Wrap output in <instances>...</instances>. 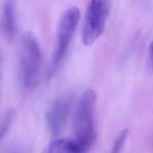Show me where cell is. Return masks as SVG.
<instances>
[{
    "mask_svg": "<svg viewBox=\"0 0 153 153\" xmlns=\"http://www.w3.org/2000/svg\"><path fill=\"white\" fill-rule=\"evenodd\" d=\"M97 96L92 88L86 90L80 97L74 114V140L84 153L93 146L96 139L94 114Z\"/></svg>",
    "mask_w": 153,
    "mask_h": 153,
    "instance_id": "cell-1",
    "label": "cell"
},
{
    "mask_svg": "<svg viewBox=\"0 0 153 153\" xmlns=\"http://www.w3.org/2000/svg\"><path fill=\"white\" fill-rule=\"evenodd\" d=\"M41 50L36 36L30 32L22 38L20 62L22 81L25 89L29 90L36 84L41 66Z\"/></svg>",
    "mask_w": 153,
    "mask_h": 153,
    "instance_id": "cell-2",
    "label": "cell"
},
{
    "mask_svg": "<svg viewBox=\"0 0 153 153\" xmlns=\"http://www.w3.org/2000/svg\"><path fill=\"white\" fill-rule=\"evenodd\" d=\"M80 18L79 10L76 7L67 8L62 14L59 22L56 46L48 71V76H51L60 65L66 54Z\"/></svg>",
    "mask_w": 153,
    "mask_h": 153,
    "instance_id": "cell-3",
    "label": "cell"
},
{
    "mask_svg": "<svg viewBox=\"0 0 153 153\" xmlns=\"http://www.w3.org/2000/svg\"><path fill=\"white\" fill-rule=\"evenodd\" d=\"M110 11L109 2L105 0L90 1L85 13L81 32L83 44H92L103 33Z\"/></svg>",
    "mask_w": 153,
    "mask_h": 153,
    "instance_id": "cell-4",
    "label": "cell"
},
{
    "mask_svg": "<svg viewBox=\"0 0 153 153\" xmlns=\"http://www.w3.org/2000/svg\"><path fill=\"white\" fill-rule=\"evenodd\" d=\"M71 102L70 96H63L54 100L49 108L46 121L52 136L59 135L63 130L70 111Z\"/></svg>",
    "mask_w": 153,
    "mask_h": 153,
    "instance_id": "cell-5",
    "label": "cell"
},
{
    "mask_svg": "<svg viewBox=\"0 0 153 153\" xmlns=\"http://www.w3.org/2000/svg\"><path fill=\"white\" fill-rule=\"evenodd\" d=\"M2 30L7 39L11 41L16 29V9L15 2L11 0L4 2L2 17Z\"/></svg>",
    "mask_w": 153,
    "mask_h": 153,
    "instance_id": "cell-6",
    "label": "cell"
},
{
    "mask_svg": "<svg viewBox=\"0 0 153 153\" xmlns=\"http://www.w3.org/2000/svg\"><path fill=\"white\" fill-rule=\"evenodd\" d=\"M42 153H84L74 139H58L54 140Z\"/></svg>",
    "mask_w": 153,
    "mask_h": 153,
    "instance_id": "cell-7",
    "label": "cell"
},
{
    "mask_svg": "<svg viewBox=\"0 0 153 153\" xmlns=\"http://www.w3.org/2000/svg\"><path fill=\"white\" fill-rule=\"evenodd\" d=\"M15 118V111L13 109L8 110L5 114L4 119L2 120L1 127V138H2L5 136L10 128L13 120Z\"/></svg>",
    "mask_w": 153,
    "mask_h": 153,
    "instance_id": "cell-8",
    "label": "cell"
},
{
    "mask_svg": "<svg viewBox=\"0 0 153 153\" xmlns=\"http://www.w3.org/2000/svg\"><path fill=\"white\" fill-rule=\"evenodd\" d=\"M128 134V130L127 128L124 129L118 135L117 139L115 141L114 146L112 149L111 153H120L121 149L124 145L126 140Z\"/></svg>",
    "mask_w": 153,
    "mask_h": 153,
    "instance_id": "cell-9",
    "label": "cell"
},
{
    "mask_svg": "<svg viewBox=\"0 0 153 153\" xmlns=\"http://www.w3.org/2000/svg\"><path fill=\"white\" fill-rule=\"evenodd\" d=\"M149 56L150 59V63L152 68L153 69V40L150 43L149 47Z\"/></svg>",
    "mask_w": 153,
    "mask_h": 153,
    "instance_id": "cell-10",
    "label": "cell"
},
{
    "mask_svg": "<svg viewBox=\"0 0 153 153\" xmlns=\"http://www.w3.org/2000/svg\"><path fill=\"white\" fill-rule=\"evenodd\" d=\"M12 153H17V151H16V150H15V151H14H14H13V152H12Z\"/></svg>",
    "mask_w": 153,
    "mask_h": 153,
    "instance_id": "cell-11",
    "label": "cell"
}]
</instances>
